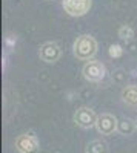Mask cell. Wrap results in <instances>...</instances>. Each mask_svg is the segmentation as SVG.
Instances as JSON below:
<instances>
[{
  "label": "cell",
  "instance_id": "cell-11",
  "mask_svg": "<svg viewBox=\"0 0 137 153\" xmlns=\"http://www.w3.org/2000/svg\"><path fill=\"white\" fill-rule=\"evenodd\" d=\"M117 35L122 38V40L129 42V40L134 38V29L129 26V25H122V26L119 28V31H117Z\"/></svg>",
  "mask_w": 137,
  "mask_h": 153
},
{
  "label": "cell",
  "instance_id": "cell-5",
  "mask_svg": "<svg viewBox=\"0 0 137 153\" xmlns=\"http://www.w3.org/2000/svg\"><path fill=\"white\" fill-rule=\"evenodd\" d=\"M62 6L63 11L71 17H82L85 14H88L93 0H62Z\"/></svg>",
  "mask_w": 137,
  "mask_h": 153
},
{
  "label": "cell",
  "instance_id": "cell-9",
  "mask_svg": "<svg viewBox=\"0 0 137 153\" xmlns=\"http://www.w3.org/2000/svg\"><path fill=\"white\" fill-rule=\"evenodd\" d=\"M85 153H109V146L105 139H93L86 144Z\"/></svg>",
  "mask_w": 137,
  "mask_h": 153
},
{
  "label": "cell",
  "instance_id": "cell-2",
  "mask_svg": "<svg viewBox=\"0 0 137 153\" xmlns=\"http://www.w3.org/2000/svg\"><path fill=\"white\" fill-rule=\"evenodd\" d=\"M82 75L86 81L90 83H100L106 76V68L102 61L99 60H90L85 63L82 68Z\"/></svg>",
  "mask_w": 137,
  "mask_h": 153
},
{
  "label": "cell",
  "instance_id": "cell-10",
  "mask_svg": "<svg viewBox=\"0 0 137 153\" xmlns=\"http://www.w3.org/2000/svg\"><path fill=\"white\" fill-rule=\"evenodd\" d=\"M117 132L120 135H123V136H131L134 132H137L135 120H131V118H122V120H119Z\"/></svg>",
  "mask_w": 137,
  "mask_h": 153
},
{
  "label": "cell",
  "instance_id": "cell-1",
  "mask_svg": "<svg viewBox=\"0 0 137 153\" xmlns=\"http://www.w3.org/2000/svg\"><path fill=\"white\" fill-rule=\"evenodd\" d=\"M72 54L76 58L90 61L97 54V42L96 38L90 34H82L79 35L72 43Z\"/></svg>",
  "mask_w": 137,
  "mask_h": 153
},
{
  "label": "cell",
  "instance_id": "cell-13",
  "mask_svg": "<svg viewBox=\"0 0 137 153\" xmlns=\"http://www.w3.org/2000/svg\"><path fill=\"white\" fill-rule=\"evenodd\" d=\"M108 54H109L111 58H120V57L123 55V48H122L120 45L114 43V45H111V46H109Z\"/></svg>",
  "mask_w": 137,
  "mask_h": 153
},
{
  "label": "cell",
  "instance_id": "cell-6",
  "mask_svg": "<svg viewBox=\"0 0 137 153\" xmlns=\"http://www.w3.org/2000/svg\"><path fill=\"white\" fill-rule=\"evenodd\" d=\"M117 126H119V120L114 115L102 113V115H99V118H97L96 130L102 136H108V135H113L114 132H117Z\"/></svg>",
  "mask_w": 137,
  "mask_h": 153
},
{
  "label": "cell",
  "instance_id": "cell-12",
  "mask_svg": "<svg viewBox=\"0 0 137 153\" xmlns=\"http://www.w3.org/2000/svg\"><path fill=\"white\" fill-rule=\"evenodd\" d=\"M113 81L114 83H117V84H125L126 83V74H125V71H122V69H116V71H113Z\"/></svg>",
  "mask_w": 137,
  "mask_h": 153
},
{
  "label": "cell",
  "instance_id": "cell-4",
  "mask_svg": "<svg viewBox=\"0 0 137 153\" xmlns=\"http://www.w3.org/2000/svg\"><path fill=\"white\" fill-rule=\"evenodd\" d=\"M97 118L99 115L91 109V107H79L76 112H74V123H76L80 129H93V127H96V123H97Z\"/></svg>",
  "mask_w": 137,
  "mask_h": 153
},
{
  "label": "cell",
  "instance_id": "cell-14",
  "mask_svg": "<svg viewBox=\"0 0 137 153\" xmlns=\"http://www.w3.org/2000/svg\"><path fill=\"white\" fill-rule=\"evenodd\" d=\"M135 127H137V118H135Z\"/></svg>",
  "mask_w": 137,
  "mask_h": 153
},
{
  "label": "cell",
  "instance_id": "cell-8",
  "mask_svg": "<svg viewBox=\"0 0 137 153\" xmlns=\"http://www.w3.org/2000/svg\"><path fill=\"white\" fill-rule=\"evenodd\" d=\"M122 101L129 107H137V84H128L122 89Z\"/></svg>",
  "mask_w": 137,
  "mask_h": 153
},
{
  "label": "cell",
  "instance_id": "cell-3",
  "mask_svg": "<svg viewBox=\"0 0 137 153\" xmlns=\"http://www.w3.org/2000/svg\"><path fill=\"white\" fill-rule=\"evenodd\" d=\"M16 150L19 153H39L40 144H39V139L32 132L28 133H22L16 138Z\"/></svg>",
  "mask_w": 137,
  "mask_h": 153
},
{
  "label": "cell",
  "instance_id": "cell-7",
  "mask_svg": "<svg viewBox=\"0 0 137 153\" xmlns=\"http://www.w3.org/2000/svg\"><path fill=\"white\" fill-rule=\"evenodd\" d=\"M60 57H62V48L56 42H46L39 48V58L43 63L53 65V63L59 61Z\"/></svg>",
  "mask_w": 137,
  "mask_h": 153
}]
</instances>
